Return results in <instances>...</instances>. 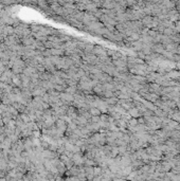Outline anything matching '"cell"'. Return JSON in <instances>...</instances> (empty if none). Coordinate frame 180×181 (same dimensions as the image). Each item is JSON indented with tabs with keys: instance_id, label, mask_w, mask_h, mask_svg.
Wrapping results in <instances>:
<instances>
[{
	"instance_id": "obj_1",
	"label": "cell",
	"mask_w": 180,
	"mask_h": 181,
	"mask_svg": "<svg viewBox=\"0 0 180 181\" xmlns=\"http://www.w3.org/2000/svg\"><path fill=\"white\" fill-rule=\"evenodd\" d=\"M128 115L131 116V118L133 119V118H139V116H141V113H140V111L138 110V109L136 108V107H133V108H130L129 110H128Z\"/></svg>"
}]
</instances>
